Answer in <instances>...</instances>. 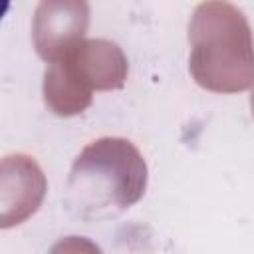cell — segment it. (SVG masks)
Returning <instances> with one entry per match:
<instances>
[{
  "instance_id": "1",
  "label": "cell",
  "mask_w": 254,
  "mask_h": 254,
  "mask_svg": "<svg viewBox=\"0 0 254 254\" xmlns=\"http://www.w3.org/2000/svg\"><path fill=\"white\" fill-rule=\"evenodd\" d=\"M147 189V163L125 137H99L75 157L65 202L87 220H101L139 202Z\"/></svg>"
},
{
  "instance_id": "2",
  "label": "cell",
  "mask_w": 254,
  "mask_h": 254,
  "mask_svg": "<svg viewBox=\"0 0 254 254\" xmlns=\"http://www.w3.org/2000/svg\"><path fill=\"white\" fill-rule=\"evenodd\" d=\"M189 71L214 93L254 85V36L244 12L230 2H200L189 22Z\"/></svg>"
},
{
  "instance_id": "3",
  "label": "cell",
  "mask_w": 254,
  "mask_h": 254,
  "mask_svg": "<svg viewBox=\"0 0 254 254\" xmlns=\"http://www.w3.org/2000/svg\"><path fill=\"white\" fill-rule=\"evenodd\" d=\"M127 71V58L115 42L83 40L46 67L42 85L46 107L58 117L79 115L91 105L93 91L121 89Z\"/></svg>"
},
{
  "instance_id": "4",
  "label": "cell",
  "mask_w": 254,
  "mask_h": 254,
  "mask_svg": "<svg viewBox=\"0 0 254 254\" xmlns=\"http://www.w3.org/2000/svg\"><path fill=\"white\" fill-rule=\"evenodd\" d=\"M89 26L85 0H42L34 10L32 42L42 60L54 64L83 42Z\"/></svg>"
},
{
  "instance_id": "5",
  "label": "cell",
  "mask_w": 254,
  "mask_h": 254,
  "mask_svg": "<svg viewBox=\"0 0 254 254\" xmlns=\"http://www.w3.org/2000/svg\"><path fill=\"white\" fill-rule=\"evenodd\" d=\"M48 181L34 157L6 155L0 161V226L10 228L28 220L42 204Z\"/></svg>"
},
{
  "instance_id": "6",
  "label": "cell",
  "mask_w": 254,
  "mask_h": 254,
  "mask_svg": "<svg viewBox=\"0 0 254 254\" xmlns=\"http://www.w3.org/2000/svg\"><path fill=\"white\" fill-rule=\"evenodd\" d=\"M48 254H103L101 248L85 236H65L52 244Z\"/></svg>"
},
{
  "instance_id": "7",
  "label": "cell",
  "mask_w": 254,
  "mask_h": 254,
  "mask_svg": "<svg viewBox=\"0 0 254 254\" xmlns=\"http://www.w3.org/2000/svg\"><path fill=\"white\" fill-rule=\"evenodd\" d=\"M250 109H252V117H254V91L250 95Z\"/></svg>"
}]
</instances>
